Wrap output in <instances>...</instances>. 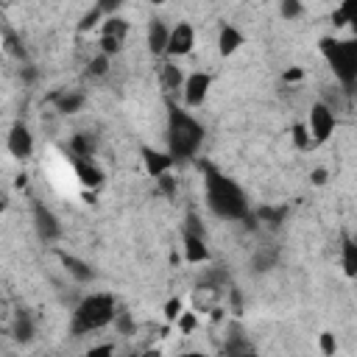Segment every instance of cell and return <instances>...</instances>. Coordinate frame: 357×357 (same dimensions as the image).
Returning a JSON list of instances; mask_svg holds the SVG:
<instances>
[{
  "mask_svg": "<svg viewBox=\"0 0 357 357\" xmlns=\"http://www.w3.org/2000/svg\"><path fill=\"white\" fill-rule=\"evenodd\" d=\"M204 134V126L173 98H167V153L173 156V162H190L198 153Z\"/></svg>",
  "mask_w": 357,
  "mask_h": 357,
  "instance_id": "cell-2",
  "label": "cell"
},
{
  "mask_svg": "<svg viewBox=\"0 0 357 357\" xmlns=\"http://www.w3.org/2000/svg\"><path fill=\"white\" fill-rule=\"evenodd\" d=\"M139 357H162V351H159V349H148V351H142Z\"/></svg>",
  "mask_w": 357,
  "mask_h": 357,
  "instance_id": "cell-40",
  "label": "cell"
},
{
  "mask_svg": "<svg viewBox=\"0 0 357 357\" xmlns=\"http://www.w3.org/2000/svg\"><path fill=\"white\" fill-rule=\"evenodd\" d=\"M209 86H212V75L209 73H204V70L190 73L187 81H184V92H181L184 103L187 106H201L206 100V95H209Z\"/></svg>",
  "mask_w": 357,
  "mask_h": 357,
  "instance_id": "cell-10",
  "label": "cell"
},
{
  "mask_svg": "<svg viewBox=\"0 0 357 357\" xmlns=\"http://www.w3.org/2000/svg\"><path fill=\"white\" fill-rule=\"evenodd\" d=\"M6 148L11 156L17 159H28L33 153V134L31 128L22 123V120H14L11 128H8V137H6Z\"/></svg>",
  "mask_w": 357,
  "mask_h": 357,
  "instance_id": "cell-8",
  "label": "cell"
},
{
  "mask_svg": "<svg viewBox=\"0 0 357 357\" xmlns=\"http://www.w3.org/2000/svg\"><path fill=\"white\" fill-rule=\"evenodd\" d=\"M142 165H145V173L151 176V178H159V176H165V173H170V167L176 165L173 162V156L167 153V151H156V148H148V145H142Z\"/></svg>",
  "mask_w": 357,
  "mask_h": 357,
  "instance_id": "cell-11",
  "label": "cell"
},
{
  "mask_svg": "<svg viewBox=\"0 0 357 357\" xmlns=\"http://www.w3.org/2000/svg\"><path fill=\"white\" fill-rule=\"evenodd\" d=\"M117 301L112 293H92L86 298H81V304L73 312V324L70 332L73 335H86V332H98L109 324L117 321Z\"/></svg>",
  "mask_w": 357,
  "mask_h": 357,
  "instance_id": "cell-3",
  "label": "cell"
},
{
  "mask_svg": "<svg viewBox=\"0 0 357 357\" xmlns=\"http://www.w3.org/2000/svg\"><path fill=\"white\" fill-rule=\"evenodd\" d=\"M156 190H159L162 195H167V198H173V195H176V178H173L170 173H165V176H159V178H156Z\"/></svg>",
  "mask_w": 357,
  "mask_h": 357,
  "instance_id": "cell-32",
  "label": "cell"
},
{
  "mask_svg": "<svg viewBox=\"0 0 357 357\" xmlns=\"http://www.w3.org/2000/svg\"><path fill=\"white\" fill-rule=\"evenodd\" d=\"M351 92H354V98H357V84H354V89H351Z\"/></svg>",
  "mask_w": 357,
  "mask_h": 357,
  "instance_id": "cell-42",
  "label": "cell"
},
{
  "mask_svg": "<svg viewBox=\"0 0 357 357\" xmlns=\"http://www.w3.org/2000/svg\"><path fill=\"white\" fill-rule=\"evenodd\" d=\"M159 81H162V89H165V95L170 98L173 92H184V81H187V75L181 73V67L176 64V61H165L162 67H159Z\"/></svg>",
  "mask_w": 357,
  "mask_h": 357,
  "instance_id": "cell-16",
  "label": "cell"
},
{
  "mask_svg": "<svg viewBox=\"0 0 357 357\" xmlns=\"http://www.w3.org/2000/svg\"><path fill=\"white\" fill-rule=\"evenodd\" d=\"M167 42H170V28L165 25V20H159V17L148 20V50L153 56H159L167 50Z\"/></svg>",
  "mask_w": 357,
  "mask_h": 357,
  "instance_id": "cell-15",
  "label": "cell"
},
{
  "mask_svg": "<svg viewBox=\"0 0 357 357\" xmlns=\"http://www.w3.org/2000/svg\"><path fill=\"white\" fill-rule=\"evenodd\" d=\"M114 354V346L112 343H100V346H92L86 351V357H112Z\"/></svg>",
  "mask_w": 357,
  "mask_h": 357,
  "instance_id": "cell-35",
  "label": "cell"
},
{
  "mask_svg": "<svg viewBox=\"0 0 357 357\" xmlns=\"http://www.w3.org/2000/svg\"><path fill=\"white\" fill-rule=\"evenodd\" d=\"M340 265L349 279H357V240H351L349 234L340 243Z\"/></svg>",
  "mask_w": 357,
  "mask_h": 357,
  "instance_id": "cell-19",
  "label": "cell"
},
{
  "mask_svg": "<svg viewBox=\"0 0 357 357\" xmlns=\"http://www.w3.org/2000/svg\"><path fill=\"white\" fill-rule=\"evenodd\" d=\"M70 153H73V159H92L95 156V139L89 134H75L70 139Z\"/></svg>",
  "mask_w": 357,
  "mask_h": 357,
  "instance_id": "cell-22",
  "label": "cell"
},
{
  "mask_svg": "<svg viewBox=\"0 0 357 357\" xmlns=\"http://www.w3.org/2000/svg\"><path fill=\"white\" fill-rule=\"evenodd\" d=\"M11 335H14L20 343H28V340L33 337V318H31V312H25V310L17 312L14 326H11Z\"/></svg>",
  "mask_w": 357,
  "mask_h": 357,
  "instance_id": "cell-23",
  "label": "cell"
},
{
  "mask_svg": "<svg viewBox=\"0 0 357 357\" xmlns=\"http://www.w3.org/2000/svg\"><path fill=\"white\" fill-rule=\"evenodd\" d=\"M304 11V6L298 3V0H282V6H279V14L284 17V20H293V17H298Z\"/></svg>",
  "mask_w": 357,
  "mask_h": 357,
  "instance_id": "cell-31",
  "label": "cell"
},
{
  "mask_svg": "<svg viewBox=\"0 0 357 357\" xmlns=\"http://www.w3.org/2000/svg\"><path fill=\"white\" fill-rule=\"evenodd\" d=\"M307 128L312 134V142H326L335 131V112L332 106H326L324 100H315L312 109H310V117H307Z\"/></svg>",
  "mask_w": 357,
  "mask_h": 357,
  "instance_id": "cell-5",
  "label": "cell"
},
{
  "mask_svg": "<svg viewBox=\"0 0 357 357\" xmlns=\"http://www.w3.org/2000/svg\"><path fill=\"white\" fill-rule=\"evenodd\" d=\"M192 326H195V315H192V312H181V318H178V329L190 332Z\"/></svg>",
  "mask_w": 357,
  "mask_h": 357,
  "instance_id": "cell-38",
  "label": "cell"
},
{
  "mask_svg": "<svg viewBox=\"0 0 357 357\" xmlns=\"http://www.w3.org/2000/svg\"><path fill=\"white\" fill-rule=\"evenodd\" d=\"M318 346H321V354H324V357H335V351H337V340H335L332 332H321Z\"/></svg>",
  "mask_w": 357,
  "mask_h": 357,
  "instance_id": "cell-30",
  "label": "cell"
},
{
  "mask_svg": "<svg viewBox=\"0 0 357 357\" xmlns=\"http://www.w3.org/2000/svg\"><path fill=\"white\" fill-rule=\"evenodd\" d=\"M273 262H276V248H262V251H257V254H254V259H251L254 273L271 271V268H273Z\"/></svg>",
  "mask_w": 357,
  "mask_h": 357,
  "instance_id": "cell-27",
  "label": "cell"
},
{
  "mask_svg": "<svg viewBox=\"0 0 357 357\" xmlns=\"http://www.w3.org/2000/svg\"><path fill=\"white\" fill-rule=\"evenodd\" d=\"M106 20V14H103V8L100 6H92L84 17H81V22H78V31H89V28H95L98 22H103Z\"/></svg>",
  "mask_w": 357,
  "mask_h": 357,
  "instance_id": "cell-29",
  "label": "cell"
},
{
  "mask_svg": "<svg viewBox=\"0 0 357 357\" xmlns=\"http://www.w3.org/2000/svg\"><path fill=\"white\" fill-rule=\"evenodd\" d=\"M240 45H245L243 31H240L237 25H231V22H223L220 31H218V50H220V56H231V53H237Z\"/></svg>",
  "mask_w": 357,
  "mask_h": 357,
  "instance_id": "cell-14",
  "label": "cell"
},
{
  "mask_svg": "<svg viewBox=\"0 0 357 357\" xmlns=\"http://www.w3.org/2000/svg\"><path fill=\"white\" fill-rule=\"evenodd\" d=\"M3 50L8 53V56H17V59H25V47H22V42L17 39V33L8 28V25H3Z\"/></svg>",
  "mask_w": 357,
  "mask_h": 357,
  "instance_id": "cell-25",
  "label": "cell"
},
{
  "mask_svg": "<svg viewBox=\"0 0 357 357\" xmlns=\"http://www.w3.org/2000/svg\"><path fill=\"white\" fill-rule=\"evenodd\" d=\"M184 231H190V234H198V237H204V226L198 223V218H195V212H190V215H187V223H184Z\"/></svg>",
  "mask_w": 357,
  "mask_h": 357,
  "instance_id": "cell-34",
  "label": "cell"
},
{
  "mask_svg": "<svg viewBox=\"0 0 357 357\" xmlns=\"http://www.w3.org/2000/svg\"><path fill=\"white\" fill-rule=\"evenodd\" d=\"M287 84H293V81H301L304 78V70L301 67H290V70H284V75H282Z\"/></svg>",
  "mask_w": 357,
  "mask_h": 357,
  "instance_id": "cell-37",
  "label": "cell"
},
{
  "mask_svg": "<svg viewBox=\"0 0 357 357\" xmlns=\"http://www.w3.org/2000/svg\"><path fill=\"white\" fill-rule=\"evenodd\" d=\"M178 357H209V354H204V351H184V354H178Z\"/></svg>",
  "mask_w": 357,
  "mask_h": 357,
  "instance_id": "cell-41",
  "label": "cell"
},
{
  "mask_svg": "<svg viewBox=\"0 0 357 357\" xmlns=\"http://www.w3.org/2000/svg\"><path fill=\"white\" fill-rule=\"evenodd\" d=\"M254 215H257V220H259V223L279 226V223L284 220V215H287V206H259Z\"/></svg>",
  "mask_w": 357,
  "mask_h": 357,
  "instance_id": "cell-24",
  "label": "cell"
},
{
  "mask_svg": "<svg viewBox=\"0 0 357 357\" xmlns=\"http://www.w3.org/2000/svg\"><path fill=\"white\" fill-rule=\"evenodd\" d=\"M310 178H312V184H315V187H324V184H326V178H329V173H326V167H315V170L310 173Z\"/></svg>",
  "mask_w": 357,
  "mask_h": 357,
  "instance_id": "cell-36",
  "label": "cell"
},
{
  "mask_svg": "<svg viewBox=\"0 0 357 357\" xmlns=\"http://www.w3.org/2000/svg\"><path fill=\"white\" fill-rule=\"evenodd\" d=\"M73 170H75V178H78L84 187H89V190L100 187L103 178H106L103 167H100L95 159H73Z\"/></svg>",
  "mask_w": 357,
  "mask_h": 357,
  "instance_id": "cell-12",
  "label": "cell"
},
{
  "mask_svg": "<svg viewBox=\"0 0 357 357\" xmlns=\"http://www.w3.org/2000/svg\"><path fill=\"white\" fill-rule=\"evenodd\" d=\"M126 33H128V22L123 17H106L100 25V53H106V56L120 53Z\"/></svg>",
  "mask_w": 357,
  "mask_h": 357,
  "instance_id": "cell-6",
  "label": "cell"
},
{
  "mask_svg": "<svg viewBox=\"0 0 357 357\" xmlns=\"http://www.w3.org/2000/svg\"><path fill=\"white\" fill-rule=\"evenodd\" d=\"M53 103H56V109L61 114H75V112H81L86 98L81 92H59V95H53Z\"/></svg>",
  "mask_w": 357,
  "mask_h": 357,
  "instance_id": "cell-21",
  "label": "cell"
},
{
  "mask_svg": "<svg viewBox=\"0 0 357 357\" xmlns=\"http://www.w3.org/2000/svg\"><path fill=\"white\" fill-rule=\"evenodd\" d=\"M114 324H117V326H120V329H123V332H128V329H131V326H134V324H131V318H128V315H117V321H114Z\"/></svg>",
  "mask_w": 357,
  "mask_h": 357,
  "instance_id": "cell-39",
  "label": "cell"
},
{
  "mask_svg": "<svg viewBox=\"0 0 357 357\" xmlns=\"http://www.w3.org/2000/svg\"><path fill=\"white\" fill-rule=\"evenodd\" d=\"M318 47H321V56L326 59L329 70L335 73V78L343 86L354 89V84H357V36H351V39L324 36L318 42Z\"/></svg>",
  "mask_w": 357,
  "mask_h": 357,
  "instance_id": "cell-4",
  "label": "cell"
},
{
  "mask_svg": "<svg viewBox=\"0 0 357 357\" xmlns=\"http://www.w3.org/2000/svg\"><path fill=\"white\" fill-rule=\"evenodd\" d=\"M109 67H112V56H106V53H98V56L89 61L86 73H89L92 78H100V75H106V73H109Z\"/></svg>",
  "mask_w": 357,
  "mask_h": 357,
  "instance_id": "cell-28",
  "label": "cell"
},
{
  "mask_svg": "<svg viewBox=\"0 0 357 357\" xmlns=\"http://www.w3.org/2000/svg\"><path fill=\"white\" fill-rule=\"evenodd\" d=\"M181 240H184V259L187 262H192V265L209 262V248H206V240L204 237L190 234V231H181Z\"/></svg>",
  "mask_w": 357,
  "mask_h": 357,
  "instance_id": "cell-17",
  "label": "cell"
},
{
  "mask_svg": "<svg viewBox=\"0 0 357 357\" xmlns=\"http://www.w3.org/2000/svg\"><path fill=\"white\" fill-rule=\"evenodd\" d=\"M223 357H259V354L251 346V340L234 326L231 335H226V340H223Z\"/></svg>",
  "mask_w": 357,
  "mask_h": 357,
  "instance_id": "cell-13",
  "label": "cell"
},
{
  "mask_svg": "<svg viewBox=\"0 0 357 357\" xmlns=\"http://www.w3.org/2000/svg\"><path fill=\"white\" fill-rule=\"evenodd\" d=\"M33 226H36V234L45 240V243H53L61 237V223L59 218L53 215V209H47L42 201H33Z\"/></svg>",
  "mask_w": 357,
  "mask_h": 357,
  "instance_id": "cell-9",
  "label": "cell"
},
{
  "mask_svg": "<svg viewBox=\"0 0 357 357\" xmlns=\"http://www.w3.org/2000/svg\"><path fill=\"white\" fill-rule=\"evenodd\" d=\"M290 137H293V145L301 148V151H307V148L315 145V142H312V134H310V128H307V123H293Z\"/></svg>",
  "mask_w": 357,
  "mask_h": 357,
  "instance_id": "cell-26",
  "label": "cell"
},
{
  "mask_svg": "<svg viewBox=\"0 0 357 357\" xmlns=\"http://www.w3.org/2000/svg\"><path fill=\"white\" fill-rule=\"evenodd\" d=\"M165 315H167V321H178L181 318V298H170L165 304Z\"/></svg>",
  "mask_w": 357,
  "mask_h": 357,
  "instance_id": "cell-33",
  "label": "cell"
},
{
  "mask_svg": "<svg viewBox=\"0 0 357 357\" xmlns=\"http://www.w3.org/2000/svg\"><path fill=\"white\" fill-rule=\"evenodd\" d=\"M204 173V190H206V206L226 220H243L248 215V201L243 187L229 178L223 170H218L212 162H198Z\"/></svg>",
  "mask_w": 357,
  "mask_h": 357,
  "instance_id": "cell-1",
  "label": "cell"
},
{
  "mask_svg": "<svg viewBox=\"0 0 357 357\" xmlns=\"http://www.w3.org/2000/svg\"><path fill=\"white\" fill-rule=\"evenodd\" d=\"M192 47H195V28L190 25V22H176L173 28H170V42H167V50H165V56L167 59H181V56H187V53H192Z\"/></svg>",
  "mask_w": 357,
  "mask_h": 357,
  "instance_id": "cell-7",
  "label": "cell"
},
{
  "mask_svg": "<svg viewBox=\"0 0 357 357\" xmlns=\"http://www.w3.org/2000/svg\"><path fill=\"white\" fill-rule=\"evenodd\" d=\"M332 22L340 28V25H349L351 31H354V36H357V0H346L343 6H337L335 11H332Z\"/></svg>",
  "mask_w": 357,
  "mask_h": 357,
  "instance_id": "cell-20",
  "label": "cell"
},
{
  "mask_svg": "<svg viewBox=\"0 0 357 357\" xmlns=\"http://www.w3.org/2000/svg\"><path fill=\"white\" fill-rule=\"evenodd\" d=\"M59 259H61V265L67 268V273L75 279V282H92L95 279V271L89 268V262H84V259H78V257H73V254H59Z\"/></svg>",
  "mask_w": 357,
  "mask_h": 357,
  "instance_id": "cell-18",
  "label": "cell"
}]
</instances>
